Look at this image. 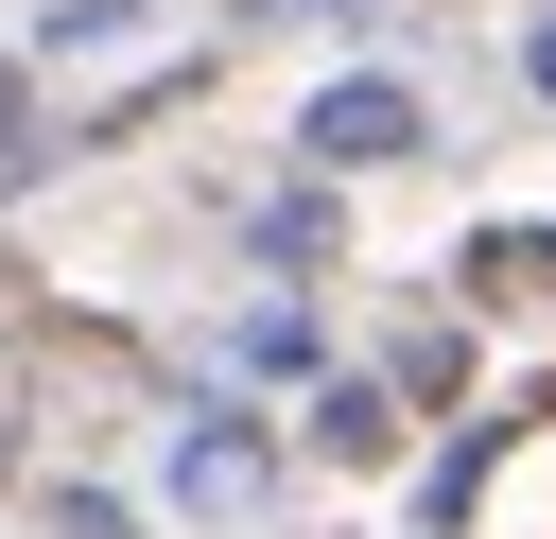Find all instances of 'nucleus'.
Returning <instances> with one entry per match:
<instances>
[{"instance_id": "5", "label": "nucleus", "mask_w": 556, "mask_h": 539, "mask_svg": "<svg viewBox=\"0 0 556 539\" xmlns=\"http://www.w3.org/2000/svg\"><path fill=\"white\" fill-rule=\"evenodd\" d=\"M52 539H139V522H122L104 487H70V504H52Z\"/></svg>"}, {"instance_id": "2", "label": "nucleus", "mask_w": 556, "mask_h": 539, "mask_svg": "<svg viewBox=\"0 0 556 539\" xmlns=\"http://www.w3.org/2000/svg\"><path fill=\"white\" fill-rule=\"evenodd\" d=\"M313 452L382 469V452H400V400H382V383H330V400H313Z\"/></svg>"}, {"instance_id": "6", "label": "nucleus", "mask_w": 556, "mask_h": 539, "mask_svg": "<svg viewBox=\"0 0 556 539\" xmlns=\"http://www.w3.org/2000/svg\"><path fill=\"white\" fill-rule=\"evenodd\" d=\"M17 122H35V104H17V70H0V156H17Z\"/></svg>"}, {"instance_id": "1", "label": "nucleus", "mask_w": 556, "mask_h": 539, "mask_svg": "<svg viewBox=\"0 0 556 539\" xmlns=\"http://www.w3.org/2000/svg\"><path fill=\"white\" fill-rule=\"evenodd\" d=\"M295 139H313L330 174H382V156H417L434 122H417V87H400V70H348V87H313V122H295Z\"/></svg>"}, {"instance_id": "7", "label": "nucleus", "mask_w": 556, "mask_h": 539, "mask_svg": "<svg viewBox=\"0 0 556 539\" xmlns=\"http://www.w3.org/2000/svg\"><path fill=\"white\" fill-rule=\"evenodd\" d=\"M539 104H556V35H539Z\"/></svg>"}, {"instance_id": "3", "label": "nucleus", "mask_w": 556, "mask_h": 539, "mask_svg": "<svg viewBox=\"0 0 556 539\" xmlns=\"http://www.w3.org/2000/svg\"><path fill=\"white\" fill-rule=\"evenodd\" d=\"M174 487H191V504H243V487H261V435H243V417L174 435Z\"/></svg>"}, {"instance_id": "4", "label": "nucleus", "mask_w": 556, "mask_h": 539, "mask_svg": "<svg viewBox=\"0 0 556 539\" xmlns=\"http://www.w3.org/2000/svg\"><path fill=\"white\" fill-rule=\"evenodd\" d=\"M469 278H486V296H556V226H486Z\"/></svg>"}]
</instances>
